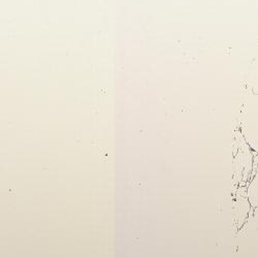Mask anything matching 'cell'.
<instances>
[{
    "label": "cell",
    "mask_w": 258,
    "mask_h": 258,
    "mask_svg": "<svg viewBox=\"0 0 258 258\" xmlns=\"http://www.w3.org/2000/svg\"><path fill=\"white\" fill-rule=\"evenodd\" d=\"M242 132L246 142L258 154V93L251 94L242 112Z\"/></svg>",
    "instance_id": "cell-1"
},
{
    "label": "cell",
    "mask_w": 258,
    "mask_h": 258,
    "mask_svg": "<svg viewBox=\"0 0 258 258\" xmlns=\"http://www.w3.org/2000/svg\"><path fill=\"white\" fill-rule=\"evenodd\" d=\"M239 258H258V227L249 220L240 231Z\"/></svg>",
    "instance_id": "cell-2"
},
{
    "label": "cell",
    "mask_w": 258,
    "mask_h": 258,
    "mask_svg": "<svg viewBox=\"0 0 258 258\" xmlns=\"http://www.w3.org/2000/svg\"><path fill=\"white\" fill-rule=\"evenodd\" d=\"M247 193H248V201L251 208L254 209L258 207V162L255 170V175L248 186Z\"/></svg>",
    "instance_id": "cell-3"
},
{
    "label": "cell",
    "mask_w": 258,
    "mask_h": 258,
    "mask_svg": "<svg viewBox=\"0 0 258 258\" xmlns=\"http://www.w3.org/2000/svg\"><path fill=\"white\" fill-rule=\"evenodd\" d=\"M249 221L254 224L256 227H258V207L253 209L252 216L249 218Z\"/></svg>",
    "instance_id": "cell-4"
}]
</instances>
